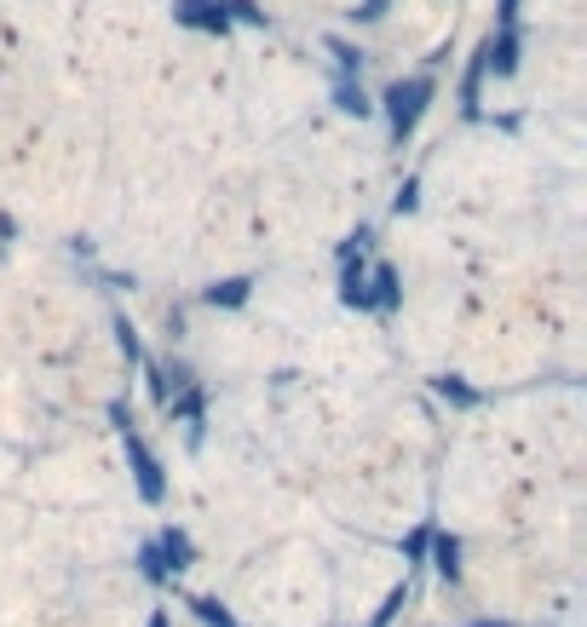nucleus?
<instances>
[{
  "mask_svg": "<svg viewBox=\"0 0 587 627\" xmlns=\"http://www.w3.org/2000/svg\"><path fill=\"white\" fill-rule=\"evenodd\" d=\"M179 18L196 29H225V0H173Z\"/></svg>",
  "mask_w": 587,
  "mask_h": 627,
  "instance_id": "f03ea898",
  "label": "nucleus"
},
{
  "mask_svg": "<svg viewBox=\"0 0 587 627\" xmlns=\"http://www.w3.org/2000/svg\"><path fill=\"white\" fill-rule=\"evenodd\" d=\"M357 18H363V24H375V18H386V0H363V6H357Z\"/></svg>",
  "mask_w": 587,
  "mask_h": 627,
  "instance_id": "20e7f679",
  "label": "nucleus"
},
{
  "mask_svg": "<svg viewBox=\"0 0 587 627\" xmlns=\"http://www.w3.org/2000/svg\"><path fill=\"white\" fill-rule=\"evenodd\" d=\"M329 52H334V58H340V70H346V75H352L357 64H363V52H352V47H346V41H329Z\"/></svg>",
  "mask_w": 587,
  "mask_h": 627,
  "instance_id": "7ed1b4c3",
  "label": "nucleus"
},
{
  "mask_svg": "<svg viewBox=\"0 0 587 627\" xmlns=\"http://www.w3.org/2000/svg\"><path fill=\"white\" fill-rule=\"evenodd\" d=\"M426 98H432V75H409V81H392L386 87V116H392V133H415V121H421Z\"/></svg>",
  "mask_w": 587,
  "mask_h": 627,
  "instance_id": "f257e3e1",
  "label": "nucleus"
}]
</instances>
